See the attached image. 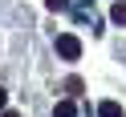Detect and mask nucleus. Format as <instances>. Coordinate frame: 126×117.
<instances>
[{
  "instance_id": "obj_2",
  "label": "nucleus",
  "mask_w": 126,
  "mask_h": 117,
  "mask_svg": "<svg viewBox=\"0 0 126 117\" xmlns=\"http://www.w3.org/2000/svg\"><path fill=\"white\" fill-rule=\"evenodd\" d=\"M98 117H122V105H118V101H102V105H98Z\"/></svg>"
},
{
  "instance_id": "obj_6",
  "label": "nucleus",
  "mask_w": 126,
  "mask_h": 117,
  "mask_svg": "<svg viewBox=\"0 0 126 117\" xmlns=\"http://www.w3.org/2000/svg\"><path fill=\"white\" fill-rule=\"evenodd\" d=\"M4 105H8V93H4V89H0V113H4Z\"/></svg>"
},
{
  "instance_id": "obj_5",
  "label": "nucleus",
  "mask_w": 126,
  "mask_h": 117,
  "mask_svg": "<svg viewBox=\"0 0 126 117\" xmlns=\"http://www.w3.org/2000/svg\"><path fill=\"white\" fill-rule=\"evenodd\" d=\"M45 4H49L53 12H65V8H69V0H45Z\"/></svg>"
},
{
  "instance_id": "obj_3",
  "label": "nucleus",
  "mask_w": 126,
  "mask_h": 117,
  "mask_svg": "<svg viewBox=\"0 0 126 117\" xmlns=\"http://www.w3.org/2000/svg\"><path fill=\"white\" fill-rule=\"evenodd\" d=\"M53 117H77V105H73V101H57Z\"/></svg>"
},
{
  "instance_id": "obj_7",
  "label": "nucleus",
  "mask_w": 126,
  "mask_h": 117,
  "mask_svg": "<svg viewBox=\"0 0 126 117\" xmlns=\"http://www.w3.org/2000/svg\"><path fill=\"white\" fill-rule=\"evenodd\" d=\"M0 117H20V113H12V109H4V113H0Z\"/></svg>"
},
{
  "instance_id": "obj_4",
  "label": "nucleus",
  "mask_w": 126,
  "mask_h": 117,
  "mask_svg": "<svg viewBox=\"0 0 126 117\" xmlns=\"http://www.w3.org/2000/svg\"><path fill=\"white\" fill-rule=\"evenodd\" d=\"M110 20H114V24H126V0H118L114 8H110Z\"/></svg>"
},
{
  "instance_id": "obj_1",
  "label": "nucleus",
  "mask_w": 126,
  "mask_h": 117,
  "mask_svg": "<svg viewBox=\"0 0 126 117\" xmlns=\"http://www.w3.org/2000/svg\"><path fill=\"white\" fill-rule=\"evenodd\" d=\"M57 53H61V57H65V61H77V57H81V41H77V36H57Z\"/></svg>"
}]
</instances>
